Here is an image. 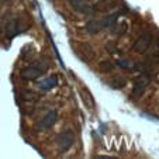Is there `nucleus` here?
Masks as SVG:
<instances>
[{
  "label": "nucleus",
  "instance_id": "obj_1",
  "mask_svg": "<svg viewBox=\"0 0 159 159\" xmlns=\"http://www.w3.org/2000/svg\"><path fill=\"white\" fill-rule=\"evenodd\" d=\"M30 27V23L27 20H24L20 16H14V17H10L4 21V31H6V35L9 38L18 35L20 33H24L28 30Z\"/></svg>",
  "mask_w": 159,
  "mask_h": 159
},
{
  "label": "nucleus",
  "instance_id": "obj_8",
  "mask_svg": "<svg viewBox=\"0 0 159 159\" xmlns=\"http://www.w3.org/2000/svg\"><path fill=\"white\" fill-rule=\"evenodd\" d=\"M69 4L75 11L80 13V14H89L92 10V6L89 4L87 0H69Z\"/></svg>",
  "mask_w": 159,
  "mask_h": 159
},
{
  "label": "nucleus",
  "instance_id": "obj_15",
  "mask_svg": "<svg viewBox=\"0 0 159 159\" xmlns=\"http://www.w3.org/2000/svg\"><path fill=\"white\" fill-rule=\"evenodd\" d=\"M23 99L27 100V102L37 100V99H38V94H35V93H33V92H28V90H25L24 93H23Z\"/></svg>",
  "mask_w": 159,
  "mask_h": 159
},
{
  "label": "nucleus",
  "instance_id": "obj_19",
  "mask_svg": "<svg viewBox=\"0 0 159 159\" xmlns=\"http://www.w3.org/2000/svg\"><path fill=\"white\" fill-rule=\"evenodd\" d=\"M6 3H9V0H0V6H3Z\"/></svg>",
  "mask_w": 159,
  "mask_h": 159
},
{
  "label": "nucleus",
  "instance_id": "obj_4",
  "mask_svg": "<svg viewBox=\"0 0 159 159\" xmlns=\"http://www.w3.org/2000/svg\"><path fill=\"white\" fill-rule=\"evenodd\" d=\"M152 45V34L151 33H144L138 37V39L134 42L132 51H135L137 54H145Z\"/></svg>",
  "mask_w": 159,
  "mask_h": 159
},
{
  "label": "nucleus",
  "instance_id": "obj_7",
  "mask_svg": "<svg viewBox=\"0 0 159 159\" xmlns=\"http://www.w3.org/2000/svg\"><path fill=\"white\" fill-rule=\"evenodd\" d=\"M117 7V0H97L92 6V10L96 13H107Z\"/></svg>",
  "mask_w": 159,
  "mask_h": 159
},
{
  "label": "nucleus",
  "instance_id": "obj_14",
  "mask_svg": "<svg viewBox=\"0 0 159 159\" xmlns=\"http://www.w3.org/2000/svg\"><path fill=\"white\" fill-rule=\"evenodd\" d=\"M110 86L113 89H123L125 86V80L123 78H116V79H113V82H110Z\"/></svg>",
  "mask_w": 159,
  "mask_h": 159
},
{
  "label": "nucleus",
  "instance_id": "obj_13",
  "mask_svg": "<svg viewBox=\"0 0 159 159\" xmlns=\"http://www.w3.org/2000/svg\"><path fill=\"white\" fill-rule=\"evenodd\" d=\"M80 49H82V55H87L90 59H93L94 58V52H93V49L90 48V45L80 44Z\"/></svg>",
  "mask_w": 159,
  "mask_h": 159
},
{
  "label": "nucleus",
  "instance_id": "obj_3",
  "mask_svg": "<svg viewBox=\"0 0 159 159\" xmlns=\"http://www.w3.org/2000/svg\"><path fill=\"white\" fill-rule=\"evenodd\" d=\"M73 142H75V135L72 131H63L58 135L57 138V145L58 149L61 152H68V151L72 148Z\"/></svg>",
  "mask_w": 159,
  "mask_h": 159
},
{
  "label": "nucleus",
  "instance_id": "obj_11",
  "mask_svg": "<svg viewBox=\"0 0 159 159\" xmlns=\"http://www.w3.org/2000/svg\"><path fill=\"white\" fill-rule=\"evenodd\" d=\"M99 69H100V72H103V73H110L114 69V63L108 59H104L99 63Z\"/></svg>",
  "mask_w": 159,
  "mask_h": 159
},
{
  "label": "nucleus",
  "instance_id": "obj_12",
  "mask_svg": "<svg viewBox=\"0 0 159 159\" xmlns=\"http://www.w3.org/2000/svg\"><path fill=\"white\" fill-rule=\"evenodd\" d=\"M113 28H114V33L117 34V35H123V34H125L127 33V30H128V24H127L125 21H124V23H116L114 25H113Z\"/></svg>",
  "mask_w": 159,
  "mask_h": 159
},
{
  "label": "nucleus",
  "instance_id": "obj_17",
  "mask_svg": "<svg viewBox=\"0 0 159 159\" xmlns=\"http://www.w3.org/2000/svg\"><path fill=\"white\" fill-rule=\"evenodd\" d=\"M106 49H107L110 54H117V52H118L116 42H107V45H106Z\"/></svg>",
  "mask_w": 159,
  "mask_h": 159
},
{
  "label": "nucleus",
  "instance_id": "obj_10",
  "mask_svg": "<svg viewBox=\"0 0 159 159\" xmlns=\"http://www.w3.org/2000/svg\"><path fill=\"white\" fill-rule=\"evenodd\" d=\"M80 97L84 102V104H86L87 108H94V100H93V97H92V94H90L86 89L80 90Z\"/></svg>",
  "mask_w": 159,
  "mask_h": 159
},
{
  "label": "nucleus",
  "instance_id": "obj_18",
  "mask_svg": "<svg viewBox=\"0 0 159 159\" xmlns=\"http://www.w3.org/2000/svg\"><path fill=\"white\" fill-rule=\"evenodd\" d=\"M57 76H51V78H49V80H47V83H44L42 84V87H44V89H49V87H52L54 86V84H57Z\"/></svg>",
  "mask_w": 159,
  "mask_h": 159
},
{
  "label": "nucleus",
  "instance_id": "obj_16",
  "mask_svg": "<svg viewBox=\"0 0 159 159\" xmlns=\"http://www.w3.org/2000/svg\"><path fill=\"white\" fill-rule=\"evenodd\" d=\"M117 65L120 66V68H123V69H131V68H132V63L129 62V61H127V59L117 61Z\"/></svg>",
  "mask_w": 159,
  "mask_h": 159
},
{
  "label": "nucleus",
  "instance_id": "obj_6",
  "mask_svg": "<svg viewBox=\"0 0 159 159\" xmlns=\"http://www.w3.org/2000/svg\"><path fill=\"white\" fill-rule=\"evenodd\" d=\"M57 120H58V111L57 110H51L48 114L45 116V117L38 123V129L45 131V129L52 128V127L55 125V123H57Z\"/></svg>",
  "mask_w": 159,
  "mask_h": 159
},
{
  "label": "nucleus",
  "instance_id": "obj_2",
  "mask_svg": "<svg viewBox=\"0 0 159 159\" xmlns=\"http://www.w3.org/2000/svg\"><path fill=\"white\" fill-rule=\"evenodd\" d=\"M151 82H152V76H151L149 73H147V72L141 73V75L135 79V82H134V87H132L131 96L135 97V99L142 97L144 96V93L147 92L148 86L151 84Z\"/></svg>",
  "mask_w": 159,
  "mask_h": 159
},
{
  "label": "nucleus",
  "instance_id": "obj_5",
  "mask_svg": "<svg viewBox=\"0 0 159 159\" xmlns=\"http://www.w3.org/2000/svg\"><path fill=\"white\" fill-rule=\"evenodd\" d=\"M47 68L41 65H34V66H28L25 68L23 72H21V78L24 79V80H35V79L41 78L42 75L45 73Z\"/></svg>",
  "mask_w": 159,
  "mask_h": 159
},
{
  "label": "nucleus",
  "instance_id": "obj_9",
  "mask_svg": "<svg viewBox=\"0 0 159 159\" xmlns=\"http://www.w3.org/2000/svg\"><path fill=\"white\" fill-rule=\"evenodd\" d=\"M103 28L102 25V21H96V20H90L89 23L86 24V31L90 34V35H94L97 34L100 30Z\"/></svg>",
  "mask_w": 159,
  "mask_h": 159
}]
</instances>
